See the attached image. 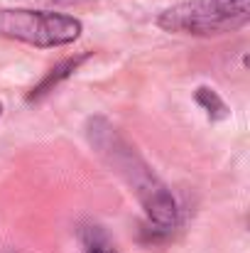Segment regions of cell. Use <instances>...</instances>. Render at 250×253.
<instances>
[{"mask_svg": "<svg viewBox=\"0 0 250 253\" xmlns=\"http://www.w3.org/2000/svg\"><path fill=\"white\" fill-rule=\"evenodd\" d=\"M250 20L248 0H186L167 7L157 17V25L179 35H223L233 32Z\"/></svg>", "mask_w": 250, "mask_h": 253, "instance_id": "6da1fadb", "label": "cell"}, {"mask_svg": "<svg viewBox=\"0 0 250 253\" xmlns=\"http://www.w3.org/2000/svg\"><path fill=\"white\" fill-rule=\"evenodd\" d=\"M81 35V22L71 15L47 10H0V37L32 47H62Z\"/></svg>", "mask_w": 250, "mask_h": 253, "instance_id": "7a4b0ae2", "label": "cell"}, {"mask_svg": "<svg viewBox=\"0 0 250 253\" xmlns=\"http://www.w3.org/2000/svg\"><path fill=\"white\" fill-rule=\"evenodd\" d=\"M83 253H118L115 246L108 241V236L98 229V226H88L81 231Z\"/></svg>", "mask_w": 250, "mask_h": 253, "instance_id": "3957f363", "label": "cell"}, {"mask_svg": "<svg viewBox=\"0 0 250 253\" xmlns=\"http://www.w3.org/2000/svg\"><path fill=\"white\" fill-rule=\"evenodd\" d=\"M196 101L206 108V113L211 116V118H226L228 116V111H226V103L216 96V91H211V88H199L196 91Z\"/></svg>", "mask_w": 250, "mask_h": 253, "instance_id": "277c9868", "label": "cell"}, {"mask_svg": "<svg viewBox=\"0 0 250 253\" xmlns=\"http://www.w3.org/2000/svg\"><path fill=\"white\" fill-rule=\"evenodd\" d=\"M79 62H81V59H71V62H67V64L57 67V69H54V72L49 74V79H47L44 84L39 86V88H37V93H32V96H39V93H44V91H47V88H49L52 84H57V82H59L62 77H67V74H69V69H76V64H79Z\"/></svg>", "mask_w": 250, "mask_h": 253, "instance_id": "5b68a950", "label": "cell"}, {"mask_svg": "<svg viewBox=\"0 0 250 253\" xmlns=\"http://www.w3.org/2000/svg\"><path fill=\"white\" fill-rule=\"evenodd\" d=\"M49 5H79V2H91V0H42Z\"/></svg>", "mask_w": 250, "mask_h": 253, "instance_id": "8992f818", "label": "cell"}, {"mask_svg": "<svg viewBox=\"0 0 250 253\" xmlns=\"http://www.w3.org/2000/svg\"><path fill=\"white\" fill-rule=\"evenodd\" d=\"M0 113H2V103H0Z\"/></svg>", "mask_w": 250, "mask_h": 253, "instance_id": "52a82bcc", "label": "cell"}]
</instances>
